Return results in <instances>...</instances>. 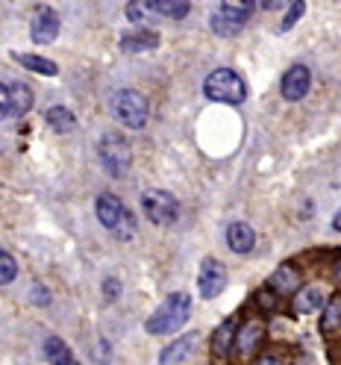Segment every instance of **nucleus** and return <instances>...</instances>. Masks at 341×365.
<instances>
[{
    "label": "nucleus",
    "instance_id": "f3484780",
    "mask_svg": "<svg viewBox=\"0 0 341 365\" xmlns=\"http://www.w3.org/2000/svg\"><path fill=\"white\" fill-rule=\"evenodd\" d=\"M127 18L132 21V24H153L159 15L153 9V0H132V4L127 6Z\"/></svg>",
    "mask_w": 341,
    "mask_h": 365
},
{
    "label": "nucleus",
    "instance_id": "1a4fd4ad",
    "mask_svg": "<svg viewBox=\"0 0 341 365\" xmlns=\"http://www.w3.org/2000/svg\"><path fill=\"white\" fill-rule=\"evenodd\" d=\"M312 86V74L306 65H291L283 77V98L285 101H303Z\"/></svg>",
    "mask_w": 341,
    "mask_h": 365
},
{
    "label": "nucleus",
    "instance_id": "b1692460",
    "mask_svg": "<svg viewBox=\"0 0 341 365\" xmlns=\"http://www.w3.org/2000/svg\"><path fill=\"white\" fill-rule=\"evenodd\" d=\"M18 277V262L6 254V250H0V286H6Z\"/></svg>",
    "mask_w": 341,
    "mask_h": 365
},
{
    "label": "nucleus",
    "instance_id": "cd10ccee",
    "mask_svg": "<svg viewBox=\"0 0 341 365\" xmlns=\"http://www.w3.org/2000/svg\"><path fill=\"white\" fill-rule=\"evenodd\" d=\"M4 118H12V88L0 83V121Z\"/></svg>",
    "mask_w": 341,
    "mask_h": 365
},
{
    "label": "nucleus",
    "instance_id": "dca6fc26",
    "mask_svg": "<svg viewBox=\"0 0 341 365\" xmlns=\"http://www.w3.org/2000/svg\"><path fill=\"white\" fill-rule=\"evenodd\" d=\"M15 59H18L21 65H24V68H30V71L41 74V77H56V74H59L56 62L44 59V56H36V53H15Z\"/></svg>",
    "mask_w": 341,
    "mask_h": 365
},
{
    "label": "nucleus",
    "instance_id": "f03ea898",
    "mask_svg": "<svg viewBox=\"0 0 341 365\" xmlns=\"http://www.w3.org/2000/svg\"><path fill=\"white\" fill-rule=\"evenodd\" d=\"M203 95L218 103H241L247 98V86L233 68H218L203 83Z\"/></svg>",
    "mask_w": 341,
    "mask_h": 365
},
{
    "label": "nucleus",
    "instance_id": "7c9ffc66",
    "mask_svg": "<svg viewBox=\"0 0 341 365\" xmlns=\"http://www.w3.org/2000/svg\"><path fill=\"white\" fill-rule=\"evenodd\" d=\"M256 365H283V362H280L277 356H262V359H259Z\"/></svg>",
    "mask_w": 341,
    "mask_h": 365
},
{
    "label": "nucleus",
    "instance_id": "20e7f679",
    "mask_svg": "<svg viewBox=\"0 0 341 365\" xmlns=\"http://www.w3.org/2000/svg\"><path fill=\"white\" fill-rule=\"evenodd\" d=\"M95 210H98V218L103 227L115 230L118 239H132L135 233V224H132V215L127 212V207L115 197V195H100L95 200Z\"/></svg>",
    "mask_w": 341,
    "mask_h": 365
},
{
    "label": "nucleus",
    "instance_id": "393cba45",
    "mask_svg": "<svg viewBox=\"0 0 341 365\" xmlns=\"http://www.w3.org/2000/svg\"><path fill=\"white\" fill-rule=\"evenodd\" d=\"M259 339H262V327H259V324H247V330H241L236 341H238L241 351H253Z\"/></svg>",
    "mask_w": 341,
    "mask_h": 365
},
{
    "label": "nucleus",
    "instance_id": "f8f14e48",
    "mask_svg": "<svg viewBox=\"0 0 341 365\" xmlns=\"http://www.w3.org/2000/svg\"><path fill=\"white\" fill-rule=\"evenodd\" d=\"M271 289L277 294H294L300 292V271L294 265H280L274 274H271Z\"/></svg>",
    "mask_w": 341,
    "mask_h": 365
},
{
    "label": "nucleus",
    "instance_id": "72a5a7b5",
    "mask_svg": "<svg viewBox=\"0 0 341 365\" xmlns=\"http://www.w3.org/2000/svg\"><path fill=\"white\" fill-rule=\"evenodd\" d=\"M338 277H341V268H338Z\"/></svg>",
    "mask_w": 341,
    "mask_h": 365
},
{
    "label": "nucleus",
    "instance_id": "6ab92c4d",
    "mask_svg": "<svg viewBox=\"0 0 341 365\" xmlns=\"http://www.w3.org/2000/svg\"><path fill=\"white\" fill-rule=\"evenodd\" d=\"M9 88H12V118H21L33 106V91L24 83H12Z\"/></svg>",
    "mask_w": 341,
    "mask_h": 365
},
{
    "label": "nucleus",
    "instance_id": "a878e982",
    "mask_svg": "<svg viewBox=\"0 0 341 365\" xmlns=\"http://www.w3.org/2000/svg\"><path fill=\"white\" fill-rule=\"evenodd\" d=\"M341 324V294H335V298L327 304V312H324V330H332Z\"/></svg>",
    "mask_w": 341,
    "mask_h": 365
},
{
    "label": "nucleus",
    "instance_id": "9d476101",
    "mask_svg": "<svg viewBox=\"0 0 341 365\" xmlns=\"http://www.w3.org/2000/svg\"><path fill=\"white\" fill-rule=\"evenodd\" d=\"M226 245H230L233 254H250L256 245V233H253V227L244 224V221H236L226 227Z\"/></svg>",
    "mask_w": 341,
    "mask_h": 365
},
{
    "label": "nucleus",
    "instance_id": "ddd939ff",
    "mask_svg": "<svg viewBox=\"0 0 341 365\" xmlns=\"http://www.w3.org/2000/svg\"><path fill=\"white\" fill-rule=\"evenodd\" d=\"M238 318H226V322L215 330V339H212V348H215V354L218 356H226L233 351V345H236V339H238Z\"/></svg>",
    "mask_w": 341,
    "mask_h": 365
},
{
    "label": "nucleus",
    "instance_id": "423d86ee",
    "mask_svg": "<svg viewBox=\"0 0 341 365\" xmlns=\"http://www.w3.org/2000/svg\"><path fill=\"white\" fill-rule=\"evenodd\" d=\"M142 210L145 215L159 224V227H168L179 218V200L171 195V192H162V189H147L142 195Z\"/></svg>",
    "mask_w": 341,
    "mask_h": 365
},
{
    "label": "nucleus",
    "instance_id": "412c9836",
    "mask_svg": "<svg viewBox=\"0 0 341 365\" xmlns=\"http://www.w3.org/2000/svg\"><path fill=\"white\" fill-rule=\"evenodd\" d=\"M218 12L230 15V18H236L244 24V21L250 18V12H253V4H250V0H224V4L218 6Z\"/></svg>",
    "mask_w": 341,
    "mask_h": 365
},
{
    "label": "nucleus",
    "instance_id": "f257e3e1",
    "mask_svg": "<svg viewBox=\"0 0 341 365\" xmlns=\"http://www.w3.org/2000/svg\"><path fill=\"white\" fill-rule=\"evenodd\" d=\"M189 318H192V298L186 292H174L171 298H165V304L147 318L145 330L153 333V336H165V333L186 327Z\"/></svg>",
    "mask_w": 341,
    "mask_h": 365
},
{
    "label": "nucleus",
    "instance_id": "aec40b11",
    "mask_svg": "<svg viewBox=\"0 0 341 365\" xmlns=\"http://www.w3.org/2000/svg\"><path fill=\"white\" fill-rule=\"evenodd\" d=\"M153 9H156V15L171 18V21H179V18L189 15V4H186V0H153Z\"/></svg>",
    "mask_w": 341,
    "mask_h": 365
},
{
    "label": "nucleus",
    "instance_id": "7ed1b4c3",
    "mask_svg": "<svg viewBox=\"0 0 341 365\" xmlns=\"http://www.w3.org/2000/svg\"><path fill=\"white\" fill-rule=\"evenodd\" d=\"M112 112H115V118L130 127V130H142L147 124V115H150V106H147V98L142 91L135 88H121L115 91V98H112Z\"/></svg>",
    "mask_w": 341,
    "mask_h": 365
},
{
    "label": "nucleus",
    "instance_id": "bb28decb",
    "mask_svg": "<svg viewBox=\"0 0 341 365\" xmlns=\"http://www.w3.org/2000/svg\"><path fill=\"white\" fill-rule=\"evenodd\" d=\"M306 12V4H303V0H294V4H291V9L285 12V18H283V27H280V33H288L294 24H298V21H300V15Z\"/></svg>",
    "mask_w": 341,
    "mask_h": 365
},
{
    "label": "nucleus",
    "instance_id": "2eb2a0df",
    "mask_svg": "<svg viewBox=\"0 0 341 365\" xmlns=\"http://www.w3.org/2000/svg\"><path fill=\"white\" fill-rule=\"evenodd\" d=\"M44 118H48V127H53L56 133H71L77 127V115L71 109H65V106H53L44 112Z\"/></svg>",
    "mask_w": 341,
    "mask_h": 365
},
{
    "label": "nucleus",
    "instance_id": "473e14b6",
    "mask_svg": "<svg viewBox=\"0 0 341 365\" xmlns=\"http://www.w3.org/2000/svg\"><path fill=\"white\" fill-rule=\"evenodd\" d=\"M59 365H80V362H77V359H74V356H68V359H62V362H59Z\"/></svg>",
    "mask_w": 341,
    "mask_h": 365
},
{
    "label": "nucleus",
    "instance_id": "9b49d317",
    "mask_svg": "<svg viewBox=\"0 0 341 365\" xmlns=\"http://www.w3.org/2000/svg\"><path fill=\"white\" fill-rule=\"evenodd\" d=\"M153 48H159V36L147 27H139L135 33L121 36V51L124 53H145V51H153Z\"/></svg>",
    "mask_w": 341,
    "mask_h": 365
},
{
    "label": "nucleus",
    "instance_id": "c756f323",
    "mask_svg": "<svg viewBox=\"0 0 341 365\" xmlns=\"http://www.w3.org/2000/svg\"><path fill=\"white\" fill-rule=\"evenodd\" d=\"M33 298H36L38 304H48V292H44V286H36V292H33Z\"/></svg>",
    "mask_w": 341,
    "mask_h": 365
},
{
    "label": "nucleus",
    "instance_id": "6e6552de",
    "mask_svg": "<svg viewBox=\"0 0 341 365\" xmlns=\"http://www.w3.org/2000/svg\"><path fill=\"white\" fill-rule=\"evenodd\" d=\"M30 36L36 44H51L59 36V15L51 6H36L30 18Z\"/></svg>",
    "mask_w": 341,
    "mask_h": 365
},
{
    "label": "nucleus",
    "instance_id": "0eeeda50",
    "mask_svg": "<svg viewBox=\"0 0 341 365\" xmlns=\"http://www.w3.org/2000/svg\"><path fill=\"white\" fill-rule=\"evenodd\" d=\"M226 286V268L218 262V259H203L200 262V274H197V292L200 298H218V294L224 292Z\"/></svg>",
    "mask_w": 341,
    "mask_h": 365
},
{
    "label": "nucleus",
    "instance_id": "5701e85b",
    "mask_svg": "<svg viewBox=\"0 0 341 365\" xmlns=\"http://www.w3.org/2000/svg\"><path fill=\"white\" fill-rule=\"evenodd\" d=\"M44 354H48V359H51L53 365H59L62 359L71 356V351L65 348V341H62V339H56V336H51L48 341H44Z\"/></svg>",
    "mask_w": 341,
    "mask_h": 365
},
{
    "label": "nucleus",
    "instance_id": "2f4dec72",
    "mask_svg": "<svg viewBox=\"0 0 341 365\" xmlns=\"http://www.w3.org/2000/svg\"><path fill=\"white\" fill-rule=\"evenodd\" d=\"M332 230H338L341 233V210L335 212V218H332Z\"/></svg>",
    "mask_w": 341,
    "mask_h": 365
},
{
    "label": "nucleus",
    "instance_id": "4468645a",
    "mask_svg": "<svg viewBox=\"0 0 341 365\" xmlns=\"http://www.w3.org/2000/svg\"><path fill=\"white\" fill-rule=\"evenodd\" d=\"M194 341H197L194 333H189V336H183V339H177V341H171V345H168L162 354H159V362H162V365L186 362V359H189V351L194 348Z\"/></svg>",
    "mask_w": 341,
    "mask_h": 365
},
{
    "label": "nucleus",
    "instance_id": "c85d7f7f",
    "mask_svg": "<svg viewBox=\"0 0 341 365\" xmlns=\"http://www.w3.org/2000/svg\"><path fill=\"white\" fill-rule=\"evenodd\" d=\"M118 292H121V286H118L115 277H109V280L103 283V298H106V301H115V298H118Z\"/></svg>",
    "mask_w": 341,
    "mask_h": 365
},
{
    "label": "nucleus",
    "instance_id": "4be33fe9",
    "mask_svg": "<svg viewBox=\"0 0 341 365\" xmlns=\"http://www.w3.org/2000/svg\"><path fill=\"white\" fill-rule=\"evenodd\" d=\"M241 27H244L241 21L224 15V12H215V15H212V30H215L218 36H236V33H241Z\"/></svg>",
    "mask_w": 341,
    "mask_h": 365
},
{
    "label": "nucleus",
    "instance_id": "39448f33",
    "mask_svg": "<svg viewBox=\"0 0 341 365\" xmlns=\"http://www.w3.org/2000/svg\"><path fill=\"white\" fill-rule=\"evenodd\" d=\"M98 153H100V163L106 168L109 177H124L130 163H132V153H130V145L115 133H106L100 145H98Z\"/></svg>",
    "mask_w": 341,
    "mask_h": 365
},
{
    "label": "nucleus",
    "instance_id": "a211bd4d",
    "mask_svg": "<svg viewBox=\"0 0 341 365\" xmlns=\"http://www.w3.org/2000/svg\"><path fill=\"white\" fill-rule=\"evenodd\" d=\"M300 312H315V309H324V292L318 286H306L298 292V301H294Z\"/></svg>",
    "mask_w": 341,
    "mask_h": 365
}]
</instances>
